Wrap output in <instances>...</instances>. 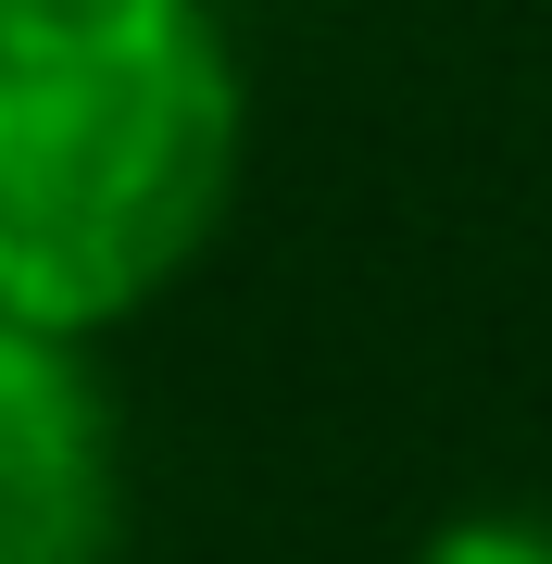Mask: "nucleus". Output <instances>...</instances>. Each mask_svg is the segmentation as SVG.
Wrapping results in <instances>:
<instances>
[{"label":"nucleus","instance_id":"1","mask_svg":"<svg viewBox=\"0 0 552 564\" xmlns=\"http://www.w3.org/2000/svg\"><path fill=\"white\" fill-rule=\"evenodd\" d=\"M251 76L214 0H0V314L113 339L214 251Z\"/></svg>","mask_w":552,"mask_h":564},{"label":"nucleus","instance_id":"2","mask_svg":"<svg viewBox=\"0 0 552 564\" xmlns=\"http://www.w3.org/2000/svg\"><path fill=\"white\" fill-rule=\"evenodd\" d=\"M0 564H126V426L88 339L0 314Z\"/></svg>","mask_w":552,"mask_h":564},{"label":"nucleus","instance_id":"3","mask_svg":"<svg viewBox=\"0 0 552 564\" xmlns=\"http://www.w3.org/2000/svg\"><path fill=\"white\" fill-rule=\"evenodd\" d=\"M414 564H552V514H528V502H477V514L427 527V552H414Z\"/></svg>","mask_w":552,"mask_h":564}]
</instances>
